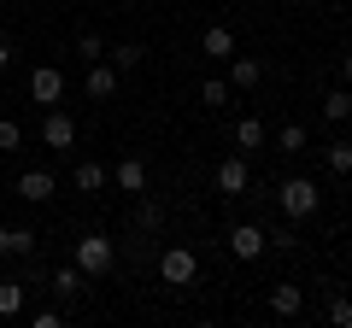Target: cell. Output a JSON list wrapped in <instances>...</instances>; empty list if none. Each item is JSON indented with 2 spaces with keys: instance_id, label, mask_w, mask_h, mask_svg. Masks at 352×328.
Here are the masks:
<instances>
[{
  "instance_id": "obj_23",
  "label": "cell",
  "mask_w": 352,
  "mask_h": 328,
  "mask_svg": "<svg viewBox=\"0 0 352 328\" xmlns=\"http://www.w3.org/2000/svg\"><path fill=\"white\" fill-rule=\"evenodd\" d=\"M276 147H282V152H305V147H311L305 124H282V129H276Z\"/></svg>"
},
{
  "instance_id": "obj_30",
  "label": "cell",
  "mask_w": 352,
  "mask_h": 328,
  "mask_svg": "<svg viewBox=\"0 0 352 328\" xmlns=\"http://www.w3.org/2000/svg\"><path fill=\"white\" fill-rule=\"evenodd\" d=\"M340 82H346V89H352V47L340 53Z\"/></svg>"
},
{
  "instance_id": "obj_9",
  "label": "cell",
  "mask_w": 352,
  "mask_h": 328,
  "mask_svg": "<svg viewBox=\"0 0 352 328\" xmlns=\"http://www.w3.org/2000/svg\"><path fill=\"white\" fill-rule=\"evenodd\" d=\"M229 253H235L241 264L264 258V229H258V223H235V229H229Z\"/></svg>"
},
{
  "instance_id": "obj_19",
  "label": "cell",
  "mask_w": 352,
  "mask_h": 328,
  "mask_svg": "<svg viewBox=\"0 0 352 328\" xmlns=\"http://www.w3.org/2000/svg\"><path fill=\"white\" fill-rule=\"evenodd\" d=\"M135 229H141V235H159V229H164V205L147 200V194H135Z\"/></svg>"
},
{
  "instance_id": "obj_7",
  "label": "cell",
  "mask_w": 352,
  "mask_h": 328,
  "mask_svg": "<svg viewBox=\"0 0 352 328\" xmlns=\"http://www.w3.org/2000/svg\"><path fill=\"white\" fill-rule=\"evenodd\" d=\"M217 194H223V200H241V194H247L252 188V170H247V159H241V152H235V159H223V164H217Z\"/></svg>"
},
{
  "instance_id": "obj_3",
  "label": "cell",
  "mask_w": 352,
  "mask_h": 328,
  "mask_svg": "<svg viewBox=\"0 0 352 328\" xmlns=\"http://www.w3.org/2000/svg\"><path fill=\"white\" fill-rule=\"evenodd\" d=\"M194 276H200V258H194L188 246H164L159 253V281L164 288H188Z\"/></svg>"
},
{
  "instance_id": "obj_14",
  "label": "cell",
  "mask_w": 352,
  "mask_h": 328,
  "mask_svg": "<svg viewBox=\"0 0 352 328\" xmlns=\"http://www.w3.org/2000/svg\"><path fill=\"white\" fill-rule=\"evenodd\" d=\"M36 253V229H6L0 223V258H30Z\"/></svg>"
},
{
  "instance_id": "obj_13",
  "label": "cell",
  "mask_w": 352,
  "mask_h": 328,
  "mask_svg": "<svg viewBox=\"0 0 352 328\" xmlns=\"http://www.w3.org/2000/svg\"><path fill=\"white\" fill-rule=\"evenodd\" d=\"M258 82H264V65L252 53H235L229 59V89H258Z\"/></svg>"
},
{
  "instance_id": "obj_29",
  "label": "cell",
  "mask_w": 352,
  "mask_h": 328,
  "mask_svg": "<svg viewBox=\"0 0 352 328\" xmlns=\"http://www.w3.org/2000/svg\"><path fill=\"white\" fill-rule=\"evenodd\" d=\"M59 316H65L59 305H53V311H36V316H30V328H59Z\"/></svg>"
},
{
  "instance_id": "obj_12",
  "label": "cell",
  "mask_w": 352,
  "mask_h": 328,
  "mask_svg": "<svg viewBox=\"0 0 352 328\" xmlns=\"http://www.w3.org/2000/svg\"><path fill=\"white\" fill-rule=\"evenodd\" d=\"M112 188H118V194H147V164H141V159L112 164Z\"/></svg>"
},
{
  "instance_id": "obj_22",
  "label": "cell",
  "mask_w": 352,
  "mask_h": 328,
  "mask_svg": "<svg viewBox=\"0 0 352 328\" xmlns=\"http://www.w3.org/2000/svg\"><path fill=\"white\" fill-rule=\"evenodd\" d=\"M106 59H112V65H118V76H124V71H135V65L147 59V47H141V41H118V47L106 53Z\"/></svg>"
},
{
  "instance_id": "obj_6",
  "label": "cell",
  "mask_w": 352,
  "mask_h": 328,
  "mask_svg": "<svg viewBox=\"0 0 352 328\" xmlns=\"http://www.w3.org/2000/svg\"><path fill=\"white\" fill-rule=\"evenodd\" d=\"M12 194H18L24 205H47L53 194H59V176H53V170H24V176L12 182Z\"/></svg>"
},
{
  "instance_id": "obj_28",
  "label": "cell",
  "mask_w": 352,
  "mask_h": 328,
  "mask_svg": "<svg viewBox=\"0 0 352 328\" xmlns=\"http://www.w3.org/2000/svg\"><path fill=\"white\" fill-rule=\"evenodd\" d=\"M18 147H24V129L12 117H0V152H18Z\"/></svg>"
},
{
  "instance_id": "obj_24",
  "label": "cell",
  "mask_w": 352,
  "mask_h": 328,
  "mask_svg": "<svg viewBox=\"0 0 352 328\" xmlns=\"http://www.w3.org/2000/svg\"><path fill=\"white\" fill-rule=\"evenodd\" d=\"M323 164L335 170V176H352V141H335V147L323 152Z\"/></svg>"
},
{
  "instance_id": "obj_1",
  "label": "cell",
  "mask_w": 352,
  "mask_h": 328,
  "mask_svg": "<svg viewBox=\"0 0 352 328\" xmlns=\"http://www.w3.org/2000/svg\"><path fill=\"white\" fill-rule=\"evenodd\" d=\"M71 264H76V270H82V276H88V281H100V276H106V270H112V264H118V246H112V240H106V235H100V229H94V235H82V240H76V246H71Z\"/></svg>"
},
{
  "instance_id": "obj_18",
  "label": "cell",
  "mask_w": 352,
  "mask_h": 328,
  "mask_svg": "<svg viewBox=\"0 0 352 328\" xmlns=\"http://www.w3.org/2000/svg\"><path fill=\"white\" fill-rule=\"evenodd\" d=\"M300 305H305V293L294 288V281H276V288H270V311L276 316H300Z\"/></svg>"
},
{
  "instance_id": "obj_27",
  "label": "cell",
  "mask_w": 352,
  "mask_h": 328,
  "mask_svg": "<svg viewBox=\"0 0 352 328\" xmlns=\"http://www.w3.org/2000/svg\"><path fill=\"white\" fill-rule=\"evenodd\" d=\"M329 323H335V328H352V299H346V293L329 299Z\"/></svg>"
},
{
  "instance_id": "obj_15",
  "label": "cell",
  "mask_w": 352,
  "mask_h": 328,
  "mask_svg": "<svg viewBox=\"0 0 352 328\" xmlns=\"http://www.w3.org/2000/svg\"><path fill=\"white\" fill-rule=\"evenodd\" d=\"M264 253H300V223L282 217L276 229H264Z\"/></svg>"
},
{
  "instance_id": "obj_16",
  "label": "cell",
  "mask_w": 352,
  "mask_h": 328,
  "mask_svg": "<svg viewBox=\"0 0 352 328\" xmlns=\"http://www.w3.org/2000/svg\"><path fill=\"white\" fill-rule=\"evenodd\" d=\"M82 270H76V264H59V270H53V299H59V305H71L76 299V293H82Z\"/></svg>"
},
{
  "instance_id": "obj_25",
  "label": "cell",
  "mask_w": 352,
  "mask_h": 328,
  "mask_svg": "<svg viewBox=\"0 0 352 328\" xmlns=\"http://www.w3.org/2000/svg\"><path fill=\"white\" fill-rule=\"evenodd\" d=\"M76 59H82V65H94V59H106V41L94 36V30H82V36H76Z\"/></svg>"
},
{
  "instance_id": "obj_10",
  "label": "cell",
  "mask_w": 352,
  "mask_h": 328,
  "mask_svg": "<svg viewBox=\"0 0 352 328\" xmlns=\"http://www.w3.org/2000/svg\"><path fill=\"white\" fill-rule=\"evenodd\" d=\"M200 59H235V30L229 24L200 30Z\"/></svg>"
},
{
  "instance_id": "obj_31",
  "label": "cell",
  "mask_w": 352,
  "mask_h": 328,
  "mask_svg": "<svg viewBox=\"0 0 352 328\" xmlns=\"http://www.w3.org/2000/svg\"><path fill=\"white\" fill-rule=\"evenodd\" d=\"M6 65H12V41L0 36V71H6Z\"/></svg>"
},
{
  "instance_id": "obj_26",
  "label": "cell",
  "mask_w": 352,
  "mask_h": 328,
  "mask_svg": "<svg viewBox=\"0 0 352 328\" xmlns=\"http://www.w3.org/2000/svg\"><path fill=\"white\" fill-rule=\"evenodd\" d=\"M200 106H212V112H217V106H229V82H217V76H212V82H200Z\"/></svg>"
},
{
  "instance_id": "obj_4",
  "label": "cell",
  "mask_w": 352,
  "mask_h": 328,
  "mask_svg": "<svg viewBox=\"0 0 352 328\" xmlns=\"http://www.w3.org/2000/svg\"><path fill=\"white\" fill-rule=\"evenodd\" d=\"M30 100H36L41 112L65 100V71L59 65H36V71H30Z\"/></svg>"
},
{
  "instance_id": "obj_20",
  "label": "cell",
  "mask_w": 352,
  "mask_h": 328,
  "mask_svg": "<svg viewBox=\"0 0 352 328\" xmlns=\"http://www.w3.org/2000/svg\"><path fill=\"white\" fill-rule=\"evenodd\" d=\"M264 141H270V129H264L258 117H241V124H235V147H241V152H252V147H264Z\"/></svg>"
},
{
  "instance_id": "obj_5",
  "label": "cell",
  "mask_w": 352,
  "mask_h": 328,
  "mask_svg": "<svg viewBox=\"0 0 352 328\" xmlns=\"http://www.w3.org/2000/svg\"><path fill=\"white\" fill-rule=\"evenodd\" d=\"M41 147H76V117L71 112H59V106H47L41 112Z\"/></svg>"
},
{
  "instance_id": "obj_11",
  "label": "cell",
  "mask_w": 352,
  "mask_h": 328,
  "mask_svg": "<svg viewBox=\"0 0 352 328\" xmlns=\"http://www.w3.org/2000/svg\"><path fill=\"white\" fill-rule=\"evenodd\" d=\"M106 182H112V170L94 164V159H82V164L71 170V188H76V194H106Z\"/></svg>"
},
{
  "instance_id": "obj_17",
  "label": "cell",
  "mask_w": 352,
  "mask_h": 328,
  "mask_svg": "<svg viewBox=\"0 0 352 328\" xmlns=\"http://www.w3.org/2000/svg\"><path fill=\"white\" fill-rule=\"evenodd\" d=\"M24 305H30V288L18 276H0V316H18Z\"/></svg>"
},
{
  "instance_id": "obj_2",
  "label": "cell",
  "mask_w": 352,
  "mask_h": 328,
  "mask_svg": "<svg viewBox=\"0 0 352 328\" xmlns=\"http://www.w3.org/2000/svg\"><path fill=\"white\" fill-rule=\"evenodd\" d=\"M276 205H282V217H288V223H305V217L323 205V194H317L311 176H288V182L276 188Z\"/></svg>"
},
{
  "instance_id": "obj_8",
  "label": "cell",
  "mask_w": 352,
  "mask_h": 328,
  "mask_svg": "<svg viewBox=\"0 0 352 328\" xmlns=\"http://www.w3.org/2000/svg\"><path fill=\"white\" fill-rule=\"evenodd\" d=\"M82 94L106 106V100L118 94V65H112V59H94V65H88V76H82Z\"/></svg>"
},
{
  "instance_id": "obj_21",
  "label": "cell",
  "mask_w": 352,
  "mask_h": 328,
  "mask_svg": "<svg viewBox=\"0 0 352 328\" xmlns=\"http://www.w3.org/2000/svg\"><path fill=\"white\" fill-rule=\"evenodd\" d=\"M323 117H329V124H346V117H352V89H346V82H340V89L335 94H329V100H323Z\"/></svg>"
}]
</instances>
